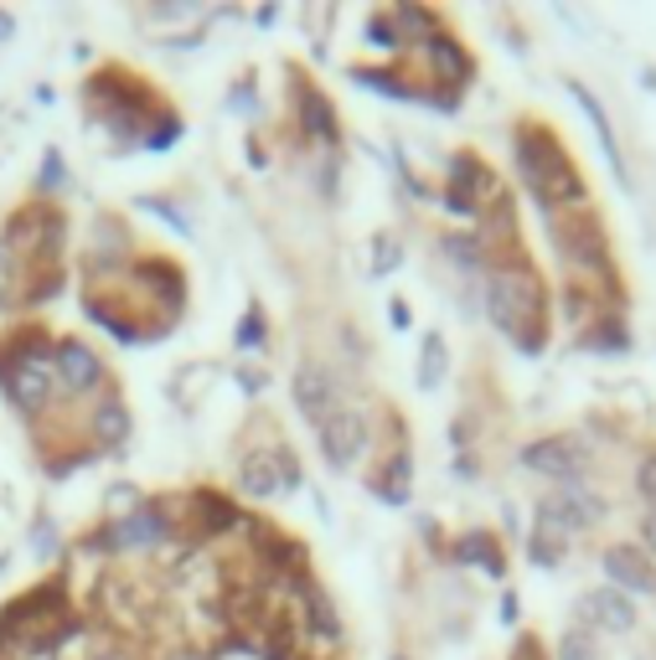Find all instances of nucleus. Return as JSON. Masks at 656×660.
Instances as JSON below:
<instances>
[{
    "label": "nucleus",
    "mask_w": 656,
    "mask_h": 660,
    "mask_svg": "<svg viewBox=\"0 0 656 660\" xmlns=\"http://www.w3.org/2000/svg\"><path fill=\"white\" fill-rule=\"evenodd\" d=\"M537 284L527 279V273L518 269H501L497 279H491V294H486V310H491V320H497L512 341H522V346H537Z\"/></svg>",
    "instance_id": "obj_1"
},
{
    "label": "nucleus",
    "mask_w": 656,
    "mask_h": 660,
    "mask_svg": "<svg viewBox=\"0 0 656 660\" xmlns=\"http://www.w3.org/2000/svg\"><path fill=\"white\" fill-rule=\"evenodd\" d=\"M518 160H522V175L543 201H579V181L569 175V160L558 156L554 145L543 135H522L518 139Z\"/></svg>",
    "instance_id": "obj_2"
},
{
    "label": "nucleus",
    "mask_w": 656,
    "mask_h": 660,
    "mask_svg": "<svg viewBox=\"0 0 656 660\" xmlns=\"http://www.w3.org/2000/svg\"><path fill=\"white\" fill-rule=\"evenodd\" d=\"M316 433H320V454H326L331 469H352L362 460V449H367V418L357 408H337Z\"/></svg>",
    "instance_id": "obj_3"
},
{
    "label": "nucleus",
    "mask_w": 656,
    "mask_h": 660,
    "mask_svg": "<svg viewBox=\"0 0 656 660\" xmlns=\"http://www.w3.org/2000/svg\"><path fill=\"white\" fill-rule=\"evenodd\" d=\"M605 516V505L590 496V490H558L554 501L537 505V526H548V531H579V526H595Z\"/></svg>",
    "instance_id": "obj_4"
},
{
    "label": "nucleus",
    "mask_w": 656,
    "mask_h": 660,
    "mask_svg": "<svg viewBox=\"0 0 656 660\" xmlns=\"http://www.w3.org/2000/svg\"><path fill=\"white\" fill-rule=\"evenodd\" d=\"M295 408L305 413L316 428L337 413V377L320 367V362H300V371H295Z\"/></svg>",
    "instance_id": "obj_5"
},
{
    "label": "nucleus",
    "mask_w": 656,
    "mask_h": 660,
    "mask_svg": "<svg viewBox=\"0 0 656 660\" xmlns=\"http://www.w3.org/2000/svg\"><path fill=\"white\" fill-rule=\"evenodd\" d=\"M522 465L537 469V475H554V480H579L584 449L574 439H537V444L522 449Z\"/></svg>",
    "instance_id": "obj_6"
},
{
    "label": "nucleus",
    "mask_w": 656,
    "mask_h": 660,
    "mask_svg": "<svg viewBox=\"0 0 656 660\" xmlns=\"http://www.w3.org/2000/svg\"><path fill=\"white\" fill-rule=\"evenodd\" d=\"M605 573H610V583L631 588V594H652L656 588L652 563L641 558L636 547H610V552H605Z\"/></svg>",
    "instance_id": "obj_7"
},
{
    "label": "nucleus",
    "mask_w": 656,
    "mask_h": 660,
    "mask_svg": "<svg viewBox=\"0 0 656 660\" xmlns=\"http://www.w3.org/2000/svg\"><path fill=\"white\" fill-rule=\"evenodd\" d=\"M58 377H62V388L88 392L94 382H99V356H94L88 346H78V341H68V346L58 351Z\"/></svg>",
    "instance_id": "obj_8"
},
{
    "label": "nucleus",
    "mask_w": 656,
    "mask_h": 660,
    "mask_svg": "<svg viewBox=\"0 0 656 660\" xmlns=\"http://www.w3.org/2000/svg\"><path fill=\"white\" fill-rule=\"evenodd\" d=\"M584 614H590V620H605V630H610V635H625V630L636 624V609L620 599L616 588H599V594H590V599H584Z\"/></svg>",
    "instance_id": "obj_9"
},
{
    "label": "nucleus",
    "mask_w": 656,
    "mask_h": 660,
    "mask_svg": "<svg viewBox=\"0 0 656 660\" xmlns=\"http://www.w3.org/2000/svg\"><path fill=\"white\" fill-rule=\"evenodd\" d=\"M300 124H305V135H337V114L326 109V98L316 94V88H300Z\"/></svg>",
    "instance_id": "obj_10"
},
{
    "label": "nucleus",
    "mask_w": 656,
    "mask_h": 660,
    "mask_svg": "<svg viewBox=\"0 0 656 660\" xmlns=\"http://www.w3.org/2000/svg\"><path fill=\"white\" fill-rule=\"evenodd\" d=\"M243 490H248V496H275L279 490V469L269 454H254V460L243 465Z\"/></svg>",
    "instance_id": "obj_11"
},
{
    "label": "nucleus",
    "mask_w": 656,
    "mask_h": 660,
    "mask_svg": "<svg viewBox=\"0 0 656 660\" xmlns=\"http://www.w3.org/2000/svg\"><path fill=\"white\" fill-rule=\"evenodd\" d=\"M439 377H445V346H439V335L424 341V367H418V382L424 388H439Z\"/></svg>",
    "instance_id": "obj_12"
},
{
    "label": "nucleus",
    "mask_w": 656,
    "mask_h": 660,
    "mask_svg": "<svg viewBox=\"0 0 656 660\" xmlns=\"http://www.w3.org/2000/svg\"><path fill=\"white\" fill-rule=\"evenodd\" d=\"M558 660H599V650L584 630H569V635L558 640Z\"/></svg>",
    "instance_id": "obj_13"
},
{
    "label": "nucleus",
    "mask_w": 656,
    "mask_h": 660,
    "mask_svg": "<svg viewBox=\"0 0 656 660\" xmlns=\"http://www.w3.org/2000/svg\"><path fill=\"white\" fill-rule=\"evenodd\" d=\"M533 558H537V563H548V567H554L558 558H563V537H558V531H548V526H537V537H533Z\"/></svg>",
    "instance_id": "obj_14"
},
{
    "label": "nucleus",
    "mask_w": 656,
    "mask_h": 660,
    "mask_svg": "<svg viewBox=\"0 0 656 660\" xmlns=\"http://www.w3.org/2000/svg\"><path fill=\"white\" fill-rule=\"evenodd\" d=\"M120 537H130V542H139V547H145V542H156V537H160V526L150 522V516H135V522H130V526H120Z\"/></svg>",
    "instance_id": "obj_15"
},
{
    "label": "nucleus",
    "mask_w": 656,
    "mask_h": 660,
    "mask_svg": "<svg viewBox=\"0 0 656 660\" xmlns=\"http://www.w3.org/2000/svg\"><path fill=\"white\" fill-rule=\"evenodd\" d=\"M99 433L109 439V444H114V439L124 433V413H120V408H104V413H99Z\"/></svg>",
    "instance_id": "obj_16"
},
{
    "label": "nucleus",
    "mask_w": 656,
    "mask_h": 660,
    "mask_svg": "<svg viewBox=\"0 0 656 660\" xmlns=\"http://www.w3.org/2000/svg\"><path fill=\"white\" fill-rule=\"evenodd\" d=\"M239 341H243V346H259V341H264V320H259V310H254V315H243Z\"/></svg>",
    "instance_id": "obj_17"
},
{
    "label": "nucleus",
    "mask_w": 656,
    "mask_h": 660,
    "mask_svg": "<svg viewBox=\"0 0 656 660\" xmlns=\"http://www.w3.org/2000/svg\"><path fill=\"white\" fill-rule=\"evenodd\" d=\"M636 486H641V496L656 505V460H641V469H636Z\"/></svg>",
    "instance_id": "obj_18"
},
{
    "label": "nucleus",
    "mask_w": 656,
    "mask_h": 660,
    "mask_svg": "<svg viewBox=\"0 0 656 660\" xmlns=\"http://www.w3.org/2000/svg\"><path fill=\"white\" fill-rule=\"evenodd\" d=\"M641 537H646V547H652V552H656V511H652V516H646V522H641Z\"/></svg>",
    "instance_id": "obj_19"
},
{
    "label": "nucleus",
    "mask_w": 656,
    "mask_h": 660,
    "mask_svg": "<svg viewBox=\"0 0 656 660\" xmlns=\"http://www.w3.org/2000/svg\"><path fill=\"white\" fill-rule=\"evenodd\" d=\"M0 37H11V16H0Z\"/></svg>",
    "instance_id": "obj_20"
},
{
    "label": "nucleus",
    "mask_w": 656,
    "mask_h": 660,
    "mask_svg": "<svg viewBox=\"0 0 656 660\" xmlns=\"http://www.w3.org/2000/svg\"><path fill=\"white\" fill-rule=\"evenodd\" d=\"M94 660H124V656H94Z\"/></svg>",
    "instance_id": "obj_21"
},
{
    "label": "nucleus",
    "mask_w": 656,
    "mask_h": 660,
    "mask_svg": "<svg viewBox=\"0 0 656 660\" xmlns=\"http://www.w3.org/2000/svg\"><path fill=\"white\" fill-rule=\"evenodd\" d=\"M177 660H202V656H177Z\"/></svg>",
    "instance_id": "obj_22"
},
{
    "label": "nucleus",
    "mask_w": 656,
    "mask_h": 660,
    "mask_svg": "<svg viewBox=\"0 0 656 660\" xmlns=\"http://www.w3.org/2000/svg\"><path fill=\"white\" fill-rule=\"evenodd\" d=\"M388 660H409V656H388Z\"/></svg>",
    "instance_id": "obj_23"
}]
</instances>
